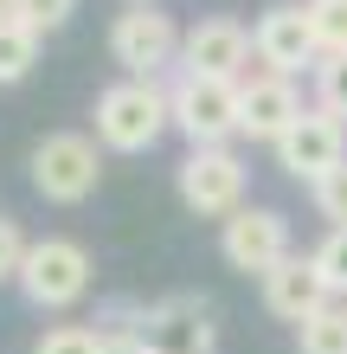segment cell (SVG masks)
<instances>
[{"label":"cell","mask_w":347,"mask_h":354,"mask_svg":"<svg viewBox=\"0 0 347 354\" xmlns=\"http://www.w3.org/2000/svg\"><path fill=\"white\" fill-rule=\"evenodd\" d=\"M315 103L347 122V58H321L315 65Z\"/></svg>","instance_id":"18"},{"label":"cell","mask_w":347,"mask_h":354,"mask_svg":"<svg viewBox=\"0 0 347 354\" xmlns=\"http://www.w3.org/2000/svg\"><path fill=\"white\" fill-rule=\"evenodd\" d=\"M309 200H315V213L328 219V225H347V161H341V168H328V174L309 187Z\"/></svg>","instance_id":"19"},{"label":"cell","mask_w":347,"mask_h":354,"mask_svg":"<svg viewBox=\"0 0 347 354\" xmlns=\"http://www.w3.org/2000/svg\"><path fill=\"white\" fill-rule=\"evenodd\" d=\"M168 103H174V129L187 136V149H232V136H238V84L232 77L174 71Z\"/></svg>","instance_id":"4"},{"label":"cell","mask_w":347,"mask_h":354,"mask_svg":"<svg viewBox=\"0 0 347 354\" xmlns=\"http://www.w3.org/2000/svg\"><path fill=\"white\" fill-rule=\"evenodd\" d=\"M103 354H148V342H141V335H122V342H103Z\"/></svg>","instance_id":"23"},{"label":"cell","mask_w":347,"mask_h":354,"mask_svg":"<svg viewBox=\"0 0 347 354\" xmlns=\"http://www.w3.org/2000/svg\"><path fill=\"white\" fill-rule=\"evenodd\" d=\"M174 187H180V206H187L193 219H232L244 206V161L232 149H187V161L174 168Z\"/></svg>","instance_id":"6"},{"label":"cell","mask_w":347,"mask_h":354,"mask_svg":"<svg viewBox=\"0 0 347 354\" xmlns=\"http://www.w3.org/2000/svg\"><path fill=\"white\" fill-rule=\"evenodd\" d=\"M321 58H347V0H302Z\"/></svg>","instance_id":"16"},{"label":"cell","mask_w":347,"mask_h":354,"mask_svg":"<svg viewBox=\"0 0 347 354\" xmlns=\"http://www.w3.org/2000/svg\"><path fill=\"white\" fill-rule=\"evenodd\" d=\"M290 219L277 213V206H251L244 200L232 219H219V258L244 277H270V270L290 258Z\"/></svg>","instance_id":"7"},{"label":"cell","mask_w":347,"mask_h":354,"mask_svg":"<svg viewBox=\"0 0 347 354\" xmlns=\"http://www.w3.org/2000/svg\"><path fill=\"white\" fill-rule=\"evenodd\" d=\"M270 155H277V168L290 174V180L315 187L328 168H341V161H347V122H341V116H328L321 103H309V110H302L290 129L270 142Z\"/></svg>","instance_id":"8"},{"label":"cell","mask_w":347,"mask_h":354,"mask_svg":"<svg viewBox=\"0 0 347 354\" xmlns=\"http://www.w3.org/2000/svg\"><path fill=\"white\" fill-rule=\"evenodd\" d=\"M13 13L26 19V26L46 39V32H58V26H71V13H77V0H13Z\"/></svg>","instance_id":"20"},{"label":"cell","mask_w":347,"mask_h":354,"mask_svg":"<svg viewBox=\"0 0 347 354\" xmlns=\"http://www.w3.org/2000/svg\"><path fill=\"white\" fill-rule=\"evenodd\" d=\"M309 110L296 91V77H277V71H251L238 84V136H251V142H277L290 122Z\"/></svg>","instance_id":"13"},{"label":"cell","mask_w":347,"mask_h":354,"mask_svg":"<svg viewBox=\"0 0 347 354\" xmlns=\"http://www.w3.org/2000/svg\"><path fill=\"white\" fill-rule=\"evenodd\" d=\"M32 354H103V335H97L90 322H58V328L39 335Z\"/></svg>","instance_id":"17"},{"label":"cell","mask_w":347,"mask_h":354,"mask_svg":"<svg viewBox=\"0 0 347 354\" xmlns=\"http://www.w3.org/2000/svg\"><path fill=\"white\" fill-rule=\"evenodd\" d=\"M0 13H13V0H0Z\"/></svg>","instance_id":"25"},{"label":"cell","mask_w":347,"mask_h":354,"mask_svg":"<svg viewBox=\"0 0 347 354\" xmlns=\"http://www.w3.org/2000/svg\"><path fill=\"white\" fill-rule=\"evenodd\" d=\"M141 342H148V354H219V309L193 290L155 297Z\"/></svg>","instance_id":"9"},{"label":"cell","mask_w":347,"mask_h":354,"mask_svg":"<svg viewBox=\"0 0 347 354\" xmlns=\"http://www.w3.org/2000/svg\"><path fill=\"white\" fill-rule=\"evenodd\" d=\"M39 65V32L19 13H0V84H19Z\"/></svg>","instance_id":"15"},{"label":"cell","mask_w":347,"mask_h":354,"mask_svg":"<svg viewBox=\"0 0 347 354\" xmlns=\"http://www.w3.org/2000/svg\"><path fill=\"white\" fill-rule=\"evenodd\" d=\"M129 7H155V0H129Z\"/></svg>","instance_id":"24"},{"label":"cell","mask_w":347,"mask_h":354,"mask_svg":"<svg viewBox=\"0 0 347 354\" xmlns=\"http://www.w3.org/2000/svg\"><path fill=\"white\" fill-rule=\"evenodd\" d=\"M97 142L110 155H148L161 136L174 129V103H168V84L161 77H116V84L97 91Z\"/></svg>","instance_id":"1"},{"label":"cell","mask_w":347,"mask_h":354,"mask_svg":"<svg viewBox=\"0 0 347 354\" xmlns=\"http://www.w3.org/2000/svg\"><path fill=\"white\" fill-rule=\"evenodd\" d=\"M315 264H321L335 297H347V225H328V239L315 245Z\"/></svg>","instance_id":"21"},{"label":"cell","mask_w":347,"mask_h":354,"mask_svg":"<svg viewBox=\"0 0 347 354\" xmlns=\"http://www.w3.org/2000/svg\"><path fill=\"white\" fill-rule=\"evenodd\" d=\"M251 46H257V65H264V71H277V77H302V71H315V65H321L315 32H309V13H302L296 0H277V7H264V13H257Z\"/></svg>","instance_id":"10"},{"label":"cell","mask_w":347,"mask_h":354,"mask_svg":"<svg viewBox=\"0 0 347 354\" xmlns=\"http://www.w3.org/2000/svg\"><path fill=\"white\" fill-rule=\"evenodd\" d=\"M26 232H19V219L13 213H0V283H13L19 277V264H26Z\"/></svg>","instance_id":"22"},{"label":"cell","mask_w":347,"mask_h":354,"mask_svg":"<svg viewBox=\"0 0 347 354\" xmlns=\"http://www.w3.org/2000/svg\"><path fill=\"white\" fill-rule=\"evenodd\" d=\"M251 32L238 26L232 13H212V19H193L187 26V46H180V71H206V77H232V84H244L251 77Z\"/></svg>","instance_id":"11"},{"label":"cell","mask_w":347,"mask_h":354,"mask_svg":"<svg viewBox=\"0 0 347 354\" xmlns=\"http://www.w3.org/2000/svg\"><path fill=\"white\" fill-rule=\"evenodd\" d=\"M32 174V194L52 200V206H84L97 187H103V142L84 136V129H58L32 149L26 161Z\"/></svg>","instance_id":"3"},{"label":"cell","mask_w":347,"mask_h":354,"mask_svg":"<svg viewBox=\"0 0 347 354\" xmlns=\"http://www.w3.org/2000/svg\"><path fill=\"white\" fill-rule=\"evenodd\" d=\"M264 283V309H270L277 322H290V328H302L315 316V309H328V277H321V264H315V252H290L270 277H257Z\"/></svg>","instance_id":"12"},{"label":"cell","mask_w":347,"mask_h":354,"mask_svg":"<svg viewBox=\"0 0 347 354\" xmlns=\"http://www.w3.org/2000/svg\"><path fill=\"white\" fill-rule=\"evenodd\" d=\"M90 283H97V258L77 239H65V232L32 239L26 264H19V277H13L19 297H26L32 309H52V316H58V309H77L90 297Z\"/></svg>","instance_id":"2"},{"label":"cell","mask_w":347,"mask_h":354,"mask_svg":"<svg viewBox=\"0 0 347 354\" xmlns=\"http://www.w3.org/2000/svg\"><path fill=\"white\" fill-rule=\"evenodd\" d=\"M180 46H187V32H180L174 13H161V7H129V13H116V26H110V58L122 65V77L174 71Z\"/></svg>","instance_id":"5"},{"label":"cell","mask_w":347,"mask_h":354,"mask_svg":"<svg viewBox=\"0 0 347 354\" xmlns=\"http://www.w3.org/2000/svg\"><path fill=\"white\" fill-rule=\"evenodd\" d=\"M296 354H347V297H328V309L296 328Z\"/></svg>","instance_id":"14"}]
</instances>
